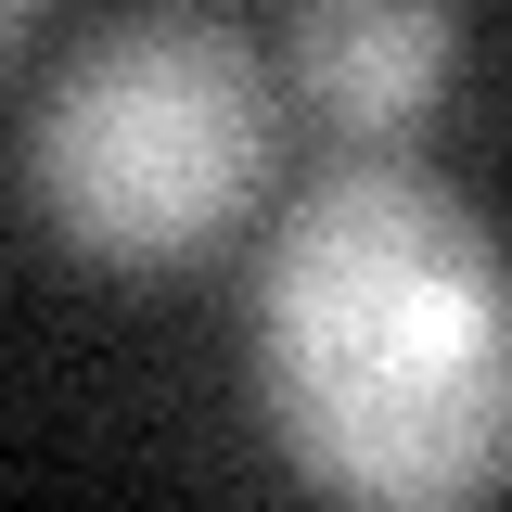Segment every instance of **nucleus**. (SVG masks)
Segmentation results:
<instances>
[{
  "label": "nucleus",
  "mask_w": 512,
  "mask_h": 512,
  "mask_svg": "<svg viewBox=\"0 0 512 512\" xmlns=\"http://www.w3.org/2000/svg\"><path fill=\"white\" fill-rule=\"evenodd\" d=\"M269 448L372 512H461L512 474V256L397 154L320 167L256 256Z\"/></svg>",
  "instance_id": "nucleus-1"
},
{
  "label": "nucleus",
  "mask_w": 512,
  "mask_h": 512,
  "mask_svg": "<svg viewBox=\"0 0 512 512\" xmlns=\"http://www.w3.org/2000/svg\"><path fill=\"white\" fill-rule=\"evenodd\" d=\"M282 167V77L205 0L116 13L26 103V205L90 269H192Z\"/></svg>",
  "instance_id": "nucleus-2"
},
{
  "label": "nucleus",
  "mask_w": 512,
  "mask_h": 512,
  "mask_svg": "<svg viewBox=\"0 0 512 512\" xmlns=\"http://www.w3.org/2000/svg\"><path fill=\"white\" fill-rule=\"evenodd\" d=\"M282 90L346 154H410L461 90V0H282Z\"/></svg>",
  "instance_id": "nucleus-3"
},
{
  "label": "nucleus",
  "mask_w": 512,
  "mask_h": 512,
  "mask_svg": "<svg viewBox=\"0 0 512 512\" xmlns=\"http://www.w3.org/2000/svg\"><path fill=\"white\" fill-rule=\"evenodd\" d=\"M0 26H13V39H26V26H39V0H0Z\"/></svg>",
  "instance_id": "nucleus-4"
}]
</instances>
